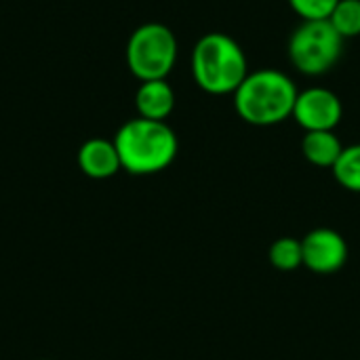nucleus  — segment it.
<instances>
[{
    "label": "nucleus",
    "instance_id": "obj_6",
    "mask_svg": "<svg viewBox=\"0 0 360 360\" xmlns=\"http://www.w3.org/2000/svg\"><path fill=\"white\" fill-rule=\"evenodd\" d=\"M342 101L329 89H308L297 95L293 118L306 131H333L342 120Z\"/></svg>",
    "mask_w": 360,
    "mask_h": 360
},
{
    "label": "nucleus",
    "instance_id": "obj_9",
    "mask_svg": "<svg viewBox=\"0 0 360 360\" xmlns=\"http://www.w3.org/2000/svg\"><path fill=\"white\" fill-rule=\"evenodd\" d=\"M135 108L141 118L165 120L175 108V93L171 84L162 80H146L135 93Z\"/></svg>",
    "mask_w": 360,
    "mask_h": 360
},
{
    "label": "nucleus",
    "instance_id": "obj_11",
    "mask_svg": "<svg viewBox=\"0 0 360 360\" xmlns=\"http://www.w3.org/2000/svg\"><path fill=\"white\" fill-rule=\"evenodd\" d=\"M270 264L283 272H291L297 270L300 266H304V251H302V240L291 238V236H283L278 240L272 243L270 247Z\"/></svg>",
    "mask_w": 360,
    "mask_h": 360
},
{
    "label": "nucleus",
    "instance_id": "obj_7",
    "mask_svg": "<svg viewBox=\"0 0 360 360\" xmlns=\"http://www.w3.org/2000/svg\"><path fill=\"white\" fill-rule=\"evenodd\" d=\"M304 266L316 274H333L344 268L348 259V245L344 236L331 228H316L302 240Z\"/></svg>",
    "mask_w": 360,
    "mask_h": 360
},
{
    "label": "nucleus",
    "instance_id": "obj_8",
    "mask_svg": "<svg viewBox=\"0 0 360 360\" xmlns=\"http://www.w3.org/2000/svg\"><path fill=\"white\" fill-rule=\"evenodd\" d=\"M78 167L91 179H108L122 169L114 141L99 139V137L89 139L80 146Z\"/></svg>",
    "mask_w": 360,
    "mask_h": 360
},
{
    "label": "nucleus",
    "instance_id": "obj_5",
    "mask_svg": "<svg viewBox=\"0 0 360 360\" xmlns=\"http://www.w3.org/2000/svg\"><path fill=\"white\" fill-rule=\"evenodd\" d=\"M342 46L344 38L338 34L329 19L304 21L291 36L289 57L300 72L308 76H319L329 72L338 63L344 51Z\"/></svg>",
    "mask_w": 360,
    "mask_h": 360
},
{
    "label": "nucleus",
    "instance_id": "obj_2",
    "mask_svg": "<svg viewBox=\"0 0 360 360\" xmlns=\"http://www.w3.org/2000/svg\"><path fill=\"white\" fill-rule=\"evenodd\" d=\"M297 95L300 93L287 74L259 70L247 74L243 84L234 91V108L249 124L270 127L293 116Z\"/></svg>",
    "mask_w": 360,
    "mask_h": 360
},
{
    "label": "nucleus",
    "instance_id": "obj_12",
    "mask_svg": "<svg viewBox=\"0 0 360 360\" xmlns=\"http://www.w3.org/2000/svg\"><path fill=\"white\" fill-rule=\"evenodd\" d=\"M335 179L350 192H360V143L344 148L342 156L333 165Z\"/></svg>",
    "mask_w": 360,
    "mask_h": 360
},
{
    "label": "nucleus",
    "instance_id": "obj_13",
    "mask_svg": "<svg viewBox=\"0 0 360 360\" xmlns=\"http://www.w3.org/2000/svg\"><path fill=\"white\" fill-rule=\"evenodd\" d=\"M331 25L342 38H354L360 34V0H340L329 17Z\"/></svg>",
    "mask_w": 360,
    "mask_h": 360
},
{
    "label": "nucleus",
    "instance_id": "obj_1",
    "mask_svg": "<svg viewBox=\"0 0 360 360\" xmlns=\"http://www.w3.org/2000/svg\"><path fill=\"white\" fill-rule=\"evenodd\" d=\"M114 146L124 171L133 175H152L165 171L177 156V135L165 120L133 118L124 122Z\"/></svg>",
    "mask_w": 360,
    "mask_h": 360
},
{
    "label": "nucleus",
    "instance_id": "obj_3",
    "mask_svg": "<svg viewBox=\"0 0 360 360\" xmlns=\"http://www.w3.org/2000/svg\"><path fill=\"white\" fill-rule=\"evenodd\" d=\"M192 74L196 84L211 95L234 93L247 78V57L234 38L213 32L196 42Z\"/></svg>",
    "mask_w": 360,
    "mask_h": 360
},
{
    "label": "nucleus",
    "instance_id": "obj_10",
    "mask_svg": "<svg viewBox=\"0 0 360 360\" xmlns=\"http://www.w3.org/2000/svg\"><path fill=\"white\" fill-rule=\"evenodd\" d=\"M302 152L312 165L333 169L344 152V146L333 131H308L302 141Z\"/></svg>",
    "mask_w": 360,
    "mask_h": 360
},
{
    "label": "nucleus",
    "instance_id": "obj_14",
    "mask_svg": "<svg viewBox=\"0 0 360 360\" xmlns=\"http://www.w3.org/2000/svg\"><path fill=\"white\" fill-rule=\"evenodd\" d=\"M340 0H289L293 11L304 21H325L331 17Z\"/></svg>",
    "mask_w": 360,
    "mask_h": 360
},
{
    "label": "nucleus",
    "instance_id": "obj_4",
    "mask_svg": "<svg viewBox=\"0 0 360 360\" xmlns=\"http://www.w3.org/2000/svg\"><path fill=\"white\" fill-rule=\"evenodd\" d=\"M177 59L175 34L162 23L139 25L127 42V65L141 82L162 80Z\"/></svg>",
    "mask_w": 360,
    "mask_h": 360
}]
</instances>
